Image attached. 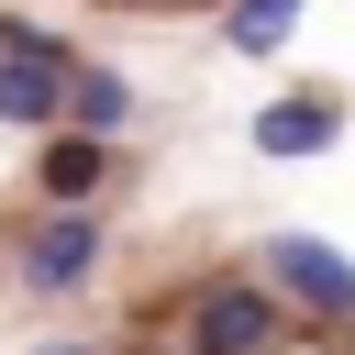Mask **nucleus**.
<instances>
[{"instance_id":"obj_4","label":"nucleus","mask_w":355,"mask_h":355,"mask_svg":"<svg viewBox=\"0 0 355 355\" xmlns=\"http://www.w3.org/2000/svg\"><path fill=\"white\" fill-rule=\"evenodd\" d=\"M266 333H277V311H266L255 288H211V300H200V355H255Z\"/></svg>"},{"instance_id":"obj_8","label":"nucleus","mask_w":355,"mask_h":355,"mask_svg":"<svg viewBox=\"0 0 355 355\" xmlns=\"http://www.w3.org/2000/svg\"><path fill=\"white\" fill-rule=\"evenodd\" d=\"M44 189H55V200H89V189H100V144H55V155H44Z\"/></svg>"},{"instance_id":"obj_3","label":"nucleus","mask_w":355,"mask_h":355,"mask_svg":"<svg viewBox=\"0 0 355 355\" xmlns=\"http://www.w3.org/2000/svg\"><path fill=\"white\" fill-rule=\"evenodd\" d=\"M67 111V55H0V122H55Z\"/></svg>"},{"instance_id":"obj_7","label":"nucleus","mask_w":355,"mask_h":355,"mask_svg":"<svg viewBox=\"0 0 355 355\" xmlns=\"http://www.w3.org/2000/svg\"><path fill=\"white\" fill-rule=\"evenodd\" d=\"M288 22H300V0H233V22H222V33H233L244 55H277V44H288Z\"/></svg>"},{"instance_id":"obj_6","label":"nucleus","mask_w":355,"mask_h":355,"mask_svg":"<svg viewBox=\"0 0 355 355\" xmlns=\"http://www.w3.org/2000/svg\"><path fill=\"white\" fill-rule=\"evenodd\" d=\"M67 111H78V122H89V133H111V122H122V111H133V89H122V78H111V67H78V78H67Z\"/></svg>"},{"instance_id":"obj_1","label":"nucleus","mask_w":355,"mask_h":355,"mask_svg":"<svg viewBox=\"0 0 355 355\" xmlns=\"http://www.w3.org/2000/svg\"><path fill=\"white\" fill-rule=\"evenodd\" d=\"M266 277H277L288 300H311V311H355V266H344L333 244H311V233H277V244H266Z\"/></svg>"},{"instance_id":"obj_2","label":"nucleus","mask_w":355,"mask_h":355,"mask_svg":"<svg viewBox=\"0 0 355 355\" xmlns=\"http://www.w3.org/2000/svg\"><path fill=\"white\" fill-rule=\"evenodd\" d=\"M89 266H100V222H89V211H55V222L22 244V277H33V288H78Z\"/></svg>"},{"instance_id":"obj_5","label":"nucleus","mask_w":355,"mask_h":355,"mask_svg":"<svg viewBox=\"0 0 355 355\" xmlns=\"http://www.w3.org/2000/svg\"><path fill=\"white\" fill-rule=\"evenodd\" d=\"M333 133H344V111H333L322 89H311V100H277V111H255V144H266V155H322Z\"/></svg>"}]
</instances>
